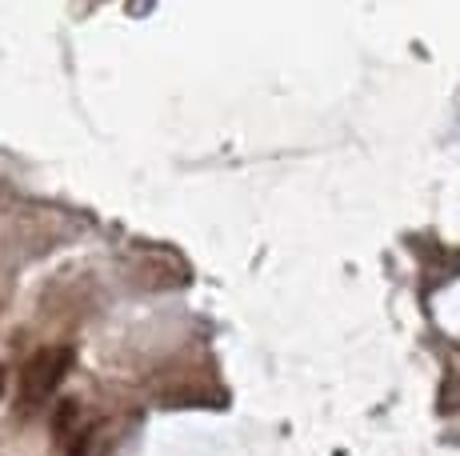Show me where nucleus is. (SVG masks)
<instances>
[{"instance_id": "nucleus-2", "label": "nucleus", "mask_w": 460, "mask_h": 456, "mask_svg": "<svg viewBox=\"0 0 460 456\" xmlns=\"http://www.w3.org/2000/svg\"><path fill=\"white\" fill-rule=\"evenodd\" d=\"M73 425H76V400H65V405H60L57 425H52V436H60V441H65V436L73 433Z\"/></svg>"}, {"instance_id": "nucleus-3", "label": "nucleus", "mask_w": 460, "mask_h": 456, "mask_svg": "<svg viewBox=\"0 0 460 456\" xmlns=\"http://www.w3.org/2000/svg\"><path fill=\"white\" fill-rule=\"evenodd\" d=\"M0 397H4V364H0Z\"/></svg>"}, {"instance_id": "nucleus-1", "label": "nucleus", "mask_w": 460, "mask_h": 456, "mask_svg": "<svg viewBox=\"0 0 460 456\" xmlns=\"http://www.w3.org/2000/svg\"><path fill=\"white\" fill-rule=\"evenodd\" d=\"M73 368V348H40L29 364H24V376H21V417H32L49 405V397L57 392V384L65 381V373Z\"/></svg>"}]
</instances>
